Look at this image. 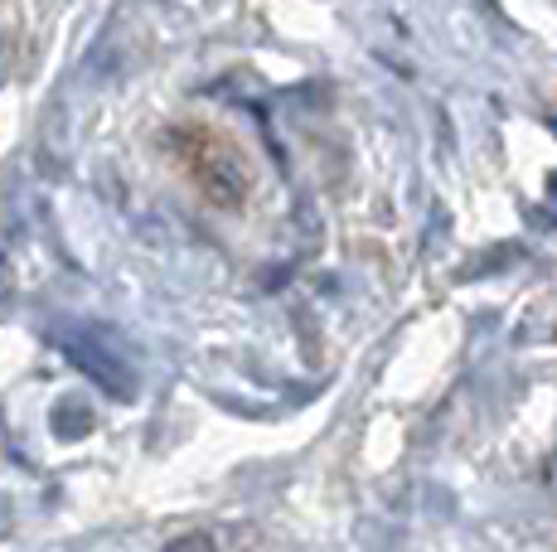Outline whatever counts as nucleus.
<instances>
[{
  "label": "nucleus",
  "instance_id": "nucleus-1",
  "mask_svg": "<svg viewBox=\"0 0 557 552\" xmlns=\"http://www.w3.org/2000/svg\"><path fill=\"white\" fill-rule=\"evenodd\" d=\"M170 146H175V161L185 165V175L195 179L213 204H238L248 195V161L238 155V146L228 136H219L213 126H175L170 131Z\"/></svg>",
  "mask_w": 557,
  "mask_h": 552
}]
</instances>
